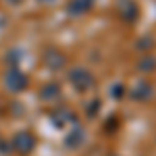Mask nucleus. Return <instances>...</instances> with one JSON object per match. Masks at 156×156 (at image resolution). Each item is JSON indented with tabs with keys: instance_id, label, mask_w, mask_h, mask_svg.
I'll list each match as a JSON object with an SVG mask.
<instances>
[{
	"instance_id": "1",
	"label": "nucleus",
	"mask_w": 156,
	"mask_h": 156,
	"mask_svg": "<svg viewBox=\"0 0 156 156\" xmlns=\"http://www.w3.org/2000/svg\"><path fill=\"white\" fill-rule=\"evenodd\" d=\"M15 148H17L21 154H29V152L34 150V137H31L29 133L17 135V144H15Z\"/></svg>"
}]
</instances>
